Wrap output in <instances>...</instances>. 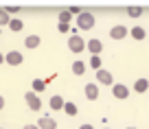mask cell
<instances>
[{
	"mask_svg": "<svg viewBox=\"0 0 149 129\" xmlns=\"http://www.w3.org/2000/svg\"><path fill=\"white\" fill-rule=\"evenodd\" d=\"M77 26H79L81 31H90V28L94 26V15L90 13V11H81V13L77 15Z\"/></svg>",
	"mask_w": 149,
	"mask_h": 129,
	"instance_id": "cell-1",
	"label": "cell"
},
{
	"mask_svg": "<svg viewBox=\"0 0 149 129\" xmlns=\"http://www.w3.org/2000/svg\"><path fill=\"white\" fill-rule=\"evenodd\" d=\"M68 51L70 53H84L86 51V40L81 35H70L68 37Z\"/></svg>",
	"mask_w": 149,
	"mask_h": 129,
	"instance_id": "cell-2",
	"label": "cell"
},
{
	"mask_svg": "<svg viewBox=\"0 0 149 129\" xmlns=\"http://www.w3.org/2000/svg\"><path fill=\"white\" fill-rule=\"evenodd\" d=\"M24 101H26V105L31 107L33 112H40V110H42V101H40V96H37V94L33 92V90L24 94Z\"/></svg>",
	"mask_w": 149,
	"mask_h": 129,
	"instance_id": "cell-3",
	"label": "cell"
},
{
	"mask_svg": "<svg viewBox=\"0 0 149 129\" xmlns=\"http://www.w3.org/2000/svg\"><path fill=\"white\" fill-rule=\"evenodd\" d=\"M5 61H7L9 66H20V64L24 61V55H22L20 51H9V53L5 55Z\"/></svg>",
	"mask_w": 149,
	"mask_h": 129,
	"instance_id": "cell-4",
	"label": "cell"
},
{
	"mask_svg": "<svg viewBox=\"0 0 149 129\" xmlns=\"http://www.w3.org/2000/svg\"><path fill=\"white\" fill-rule=\"evenodd\" d=\"M86 48H88V53H92V57H94V55L99 57V55L103 53V42H101V40H97V37H92V40L86 44Z\"/></svg>",
	"mask_w": 149,
	"mask_h": 129,
	"instance_id": "cell-5",
	"label": "cell"
},
{
	"mask_svg": "<svg viewBox=\"0 0 149 129\" xmlns=\"http://www.w3.org/2000/svg\"><path fill=\"white\" fill-rule=\"evenodd\" d=\"M97 81L103 83V85H114V77H112V72H110V70H105V68L97 70Z\"/></svg>",
	"mask_w": 149,
	"mask_h": 129,
	"instance_id": "cell-6",
	"label": "cell"
},
{
	"mask_svg": "<svg viewBox=\"0 0 149 129\" xmlns=\"http://www.w3.org/2000/svg\"><path fill=\"white\" fill-rule=\"evenodd\" d=\"M112 94L123 101V98L130 96V88H127V85H123V83H114V85H112Z\"/></svg>",
	"mask_w": 149,
	"mask_h": 129,
	"instance_id": "cell-7",
	"label": "cell"
},
{
	"mask_svg": "<svg viewBox=\"0 0 149 129\" xmlns=\"http://www.w3.org/2000/svg\"><path fill=\"white\" fill-rule=\"evenodd\" d=\"M84 94H86L88 101H97V98H99V85H97V83H86Z\"/></svg>",
	"mask_w": 149,
	"mask_h": 129,
	"instance_id": "cell-8",
	"label": "cell"
},
{
	"mask_svg": "<svg viewBox=\"0 0 149 129\" xmlns=\"http://www.w3.org/2000/svg\"><path fill=\"white\" fill-rule=\"evenodd\" d=\"M127 33H130V31H127L123 24H116V26L110 28V37H112V40H123V37H127Z\"/></svg>",
	"mask_w": 149,
	"mask_h": 129,
	"instance_id": "cell-9",
	"label": "cell"
},
{
	"mask_svg": "<svg viewBox=\"0 0 149 129\" xmlns=\"http://www.w3.org/2000/svg\"><path fill=\"white\" fill-rule=\"evenodd\" d=\"M37 127L40 129H57V120L51 118V116H42L37 120Z\"/></svg>",
	"mask_w": 149,
	"mask_h": 129,
	"instance_id": "cell-10",
	"label": "cell"
},
{
	"mask_svg": "<svg viewBox=\"0 0 149 129\" xmlns=\"http://www.w3.org/2000/svg\"><path fill=\"white\" fill-rule=\"evenodd\" d=\"M134 90H136L138 94L147 92V90H149V81H147V79H136V83H134Z\"/></svg>",
	"mask_w": 149,
	"mask_h": 129,
	"instance_id": "cell-11",
	"label": "cell"
},
{
	"mask_svg": "<svg viewBox=\"0 0 149 129\" xmlns=\"http://www.w3.org/2000/svg\"><path fill=\"white\" fill-rule=\"evenodd\" d=\"M66 101L59 96V94H55V96H51V110H64Z\"/></svg>",
	"mask_w": 149,
	"mask_h": 129,
	"instance_id": "cell-12",
	"label": "cell"
},
{
	"mask_svg": "<svg viewBox=\"0 0 149 129\" xmlns=\"http://www.w3.org/2000/svg\"><path fill=\"white\" fill-rule=\"evenodd\" d=\"M40 42H42L40 35H29L26 40H24V46H26V48H37V46H40Z\"/></svg>",
	"mask_w": 149,
	"mask_h": 129,
	"instance_id": "cell-13",
	"label": "cell"
},
{
	"mask_svg": "<svg viewBox=\"0 0 149 129\" xmlns=\"http://www.w3.org/2000/svg\"><path fill=\"white\" fill-rule=\"evenodd\" d=\"M9 28H11L13 33H18V31H22V28H24V22H22L20 18H11V22H9Z\"/></svg>",
	"mask_w": 149,
	"mask_h": 129,
	"instance_id": "cell-14",
	"label": "cell"
},
{
	"mask_svg": "<svg viewBox=\"0 0 149 129\" xmlns=\"http://www.w3.org/2000/svg\"><path fill=\"white\" fill-rule=\"evenodd\" d=\"M130 33H132V37H134V40H145V37H147V33H145L143 26H134Z\"/></svg>",
	"mask_w": 149,
	"mask_h": 129,
	"instance_id": "cell-15",
	"label": "cell"
},
{
	"mask_svg": "<svg viewBox=\"0 0 149 129\" xmlns=\"http://www.w3.org/2000/svg\"><path fill=\"white\" fill-rule=\"evenodd\" d=\"M44 90H46V81H44V79H35V81H33V92H44Z\"/></svg>",
	"mask_w": 149,
	"mask_h": 129,
	"instance_id": "cell-16",
	"label": "cell"
},
{
	"mask_svg": "<svg viewBox=\"0 0 149 129\" xmlns=\"http://www.w3.org/2000/svg\"><path fill=\"white\" fill-rule=\"evenodd\" d=\"M72 72L77 74V77H81V74L86 72V64H84V61H74V64H72Z\"/></svg>",
	"mask_w": 149,
	"mask_h": 129,
	"instance_id": "cell-17",
	"label": "cell"
},
{
	"mask_svg": "<svg viewBox=\"0 0 149 129\" xmlns=\"http://www.w3.org/2000/svg\"><path fill=\"white\" fill-rule=\"evenodd\" d=\"M9 22H11V15L5 9H0V26H9Z\"/></svg>",
	"mask_w": 149,
	"mask_h": 129,
	"instance_id": "cell-18",
	"label": "cell"
},
{
	"mask_svg": "<svg viewBox=\"0 0 149 129\" xmlns=\"http://www.w3.org/2000/svg\"><path fill=\"white\" fill-rule=\"evenodd\" d=\"M64 112H66V114H68V116H77V112H79V110H77V105H74V103H66V105H64Z\"/></svg>",
	"mask_w": 149,
	"mask_h": 129,
	"instance_id": "cell-19",
	"label": "cell"
},
{
	"mask_svg": "<svg viewBox=\"0 0 149 129\" xmlns=\"http://www.w3.org/2000/svg\"><path fill=\"white\" fill-rule=\"evenodd\" d=\"M127 15H130V18H140V15H143V9H140V7H127Z\"/></svg>",
	"mask_w": 149,
	"mask_h": 129,
	"instance_id": "cell-20",
	"label": "cell"
},
{
	"mask_svg": "<svg viewBox=\"0 0 149 129\" xmlns=\"http://www.w3.org/2000/svg\"><path fill=\"white\" fill-rule=\"evenodd\" d=\"M90 68H94V70H101L103 68V64H101V57H90Z\"/></svg>",
	"mask_w": 149,
	"mask_h": 129,
	"instance_id": "cell-21",
	"label": "cell"
},
{
	"mask_svg": "<svg viewBox=\"0 0 149 129\" xmlns=\"http://www.w3.org/2000/svg\"><path fill=\"white\" fill-rule=\"evenodd\" d=\"M70 18H72L70 11H61L59 13V24H70Z\"/></svg>",
	"mask_w": 149,
	"mask_h": 129,
	"instance_id": "cell-22",
	"label": "cell"
},
{
	"mask_svg": "<svg viewBox=\"0 0 149 129\" xmlns=\"http://www.w3.org/2000/svg\"><path fill=\"white\" fill-rule=\"evenodd\" d=\"M57 31H59V33H68L70 26H68V24H57Z\"/></svg>",
	"mask_w": 149,
	"mask_h": 129,
	"instance_id": "cell-23",
	"label": "cell"
},
{
	"mask_svg": "<svg viewBox=\"0 0 149 129\" xmlns=\"http://www.w3.org/2000/svg\"><path fill=\"white\" fill-rule=\"evenodd\" d=\"M68 11H70V15H79V13H81L84 9H79V7H70Z\"/></svg>",
	"mask_w": 149,
	"mask_h": 129,
	"instance_id": "cell-24",
	"label": "cell"
},
{
	"mask_svg": "<svg viewBox=\"0 0 149 129\" xmlns=\"http://www.w3.org/2000/svg\"><path fill=\"white\" fill-rule=\"evenodd\" d=\"M5 11H7V13H9V15H11V13H18V11H20V7H7Z\"/></svg>",
	"mask_w": 149,
	"mask_h": 129,
	"instance_id": "cell-25",
	"label": "cell"
},
{
	"mask_svg": "<svg viewBox=\"0 0 149 129\" xmlns=\"http://www.w3.org/2000/svg\"><path fill=\"white\" fill-rule=\"evenodd\" d=\"M79 129H94V127H92V125H90V123H84V125H81Z\"/></svg>",
	"mask_w": 149,
	"mask_h": 129,
	"instance_id": "cell-26",
	"label": "cell"
},
{
	"mask_svg": "<svg viewBox=\"0 0 149 129\" xmlns=\"http://www.w3.org/2000/svg\"><path fill=\"white\" fill-rule=\"evenodd\" d=\"M22 129H40V127H37V125H24Z\"/></svg>",
	"mask_w": 149,
	"mask_h": 129,
	"instance_id": "cell-27",
	"label": "cell"
},
{
	"mask_svg": "<svg viewBox=\"0 0 149 129\" xmlns=\"http://www.w3.org/2000/svg\"><path fill=\"white\" fill-rule=\"evenodd\" d=\"M2 107H5V98L0 96V110H2Z\"/></svg>",
	"mask_w": 149,
	"mask_h": 129,
	"instance_id": "cell-28",
	"label": "cell"
},
{
	"mask_svg": "<svg viewBox=\"0 0 149 129\" xmlns=\"http://www.w3.org/2000/svg\"><path fill=\"white\" fill-rule=\"evenodd\" d=\"M0 64H5V55L2 53H0Z\"/></svg>",
	"mask_w": 149,
	"mask_h": 129,
	"instance_id": "cell-29",
	"label": "cell"
},
{
	"mask_svg": "<svg viewBox=\"0 0 149 129\" xmlns=\"http://www.w3.org/2000/svg\"><path fill=\"white\" fill-rule=\"evenodd\" d=\"M127 129H136V127H127Z\"/></svg>",
	"mask_w": 149,
	"mask_h": 129,
	"instance_id": "cell-30",
	"label": "cell"
},
{
	"mask_svg": "<svg viewBox=\"0 0 149 129\" xmlns=\"http://www.w3.org/2000/svg\"><path fill=\"white\" fill-rule=\"evenodd\" d=\"M103 129H110V127H103Z\"/></svg>",
	"mask_w": 149,
	"mask_h": 129,
	"instance_id": "cell-31",
	"label": "cell"
}]
</instances>
